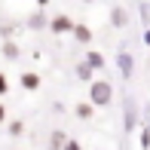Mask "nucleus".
Masks as SVG:
<instances>
[{
    "label": "nucleus",
    "mask_w": 150,
    "mask_h": 150,
    "mask_svg": "<svg viewBox=\"0 0 150 150\" xmlns=\"http://www.w3.org/2000/svg\"><path fill=\"white\" fill-rule=\"evenodd\" d=\"M61 150H83V147H80V141H74V138H67V141H64V147H61Z\"/></svg>",
    "instance_id": "obj_14"
},
{
    "label": "nucleus",
    "mask_w": 150,
    "mask_h": 150,
    "mask_svg": "<svg viewBox=\"0 0 150 150\" xmlns=\"http://www.w3.org/2000/svg\"><path fill=\"white\" fill-rule=\"evenodd\" d=\"M117 64H120V74H122V80H132V71H135V58L129 55L126 49L117 55Z\"/></svg>",
    "instance_id": "obj_3"
},
{
    "label": "nucleus",
    "mask_w": 150,
    "mask_h": 150,
    "mask_svg": "<svg viewBox=\"0 0 150 150\" xmlns=\"http://www.w3.org/2000/svg\"><path fill=\"white\" fill-rule=\"evenodd\" d=\"M110 22L117 25V28H122V25L129 22V16H126V9H120V6H113V12H110Z\"/></svg>",
    "instance_id": "obj_9"
},
{
    "label": "nucleus",
    "mask_w": 150,
    "mask_h": 150,
    "mask_svg": "<svg viewBox=\"0 0 150 150\" xmlns=\"http://www.w3.org/2000/svg\"><path fill=\"white\" fill-rule=\"evenodd\" d=\"M3 55H6V58H18V46L12 43V40H6V43H3Z\"/></svg>",
    "instance_id": "obj_12"
},
{
    "label": "nucleus",
    "mask_w": 150,
    "mask_h": 150,
    "mask_svg": "<svg viewBox=\"0 0 150 150\" xmlns=\"http://www.w3.org/2000/svg\"><path fill=\"white\" fill-rule=\"evenodd\" d=\"M144 43H150V28H147V31H144Z\"/></svg>",
    "instance_id": "obj_19"
},
{
    "label": "nucleus",
    "mask_w": 150,
    "mask_h": 150,
    "mask_svg": "<svg viewBox=\"0 0 150 150\" xmlns=\"http://www.w3.org/2000/svg\"><path fill=\"white\" fill-rule=\"evenodd\" d=\"M74 113H77L80 120H92V117H95V107L89 104V101H80V104L74 107Z\"/></svg>",
    "instance_id": "obj_7"
},
{
    "label": "nucleus",
    "mask_w": 150,
    "mask_h": 150,
    "mask_svg": "<svg viewBox=\"0 0 150 150\" xmlns=\"http://www.w3.org/2000/svg\"><path fill=\"white\" fill-rule=\"evenodd\" d=\"M28 25H31V28H34V31H37V28H43V25H49V18H46V16H43V12H34V16L28 18Z\"/></svg>",
    "instance_id": "obj_11"
},
{
    "label": "nucleus",
    "mask_w": 150,
    "mask_h": 150,
    "mask_svg": "<svg viewBox=\"0 0 150 150\" xmlns=\"http://www.w3.org/2000/svg\"><path fill=\"white\" fill-rule=\"evenodd\" d=\"M22 89L37 92V89H40V77H37V74H31V71H25V74H22Z\"/></svg>",
    "instance_id": "obj_6"
},
{
    "label": "nucleus",
    "mask_w": 150,
    "mask_h": 150,
    "mask_svg": "<svg viewBox=\"0 0 150 150\" xmlns=\"http://www.w3.org/2000/svg\"><path fill=\"white\" fill-rule=\"evenodd\" d=\"M71 34L80 40V43H89V40H92V31L86 28V25H74V31H71Z\"/></svg>",
    "instance_id": "obj_8"
},
{
    "label": "nucleus",
    "mask_w": 150,
    "mask_h": 150,
    "mask_svg": "<svg viewBox=\"0 0 150 150\" xmlns=\"http://www.w3.org/2000/svg\"><path fill=\"white\" fill-rule=\"evenodd\" d=\"M6 92H9V80L0 74V95H6Z\"/></svg>",
    "instance_id": "obj_15"
},
{
    "label": "nucleus",
    "mask_w": 150,
    "mask_h": 150,
    "mask_svg": "<svg viewBox=\"0 0 150 150\" xmlns=\"http://www.w3.org/2000/svg\"><path fill=\"white\" fill-rule=\"evenodd\" d=\"M49 28L55 31V34L74 31V18H71V16H64V12H58V16H52V18H49Z\"/></svg>",
    "instance_id": "obj_2"
},
{
    "label": "nucleus",
    "mask_w": 150,
    "mask_h": 150,
    "mask_svg": "<svg viewBox=\"0 0 150 150\" xmlns=\"http://www.w3.org/2000/svg\"><path fill=\"white\" fill-rule=\"evenodd\" d=\"M9 132H12V135H18V132H22V122H18V120H16V122H9Z\"/></svg>",
    "instance_id": "obj_17"
},
{
    "label": "nucleus",
    "mask_w": 150,
    "mask_h": 150,
    "mask_svg": "<svg viewBox=\"0 0 150 150\" xmlns=\"http://www.w3.org/2000/svg\"><path fill=\"white\" fill-rule=\"evenodd\" d=\"M3 120H6V107L0 104V122H3Z\"/></svg>",
    "instance_id": "obj_18"
},
{
    "label": "nucleus",
    "mask_w": 150,
    "mask_h": 150,
    "mask_svg": "<svg viewBox=\"0 0 150 150\" xmlns=\"http://www.w3.org/2000/svg\"><path fill=\"white\" fill-rule=\"evenodd\" d=\"M113 98V86L107 83V80H95L92 89H89V104L92 107H107Z\"/></svg>",
    "instance_id": "obj_1"
},
{
    "label": "nucleus",
    "mask_w": 150,
    "mask_h": 150,
    "mask_svg": "<svg viewBox=\"0 0 150 150\" xmlns=\"http://www.w3.org/2000/svg\"><path fill=\"white\" fill-rule=\"evenodd\" d=\"M49 138H52V141H49V150H61V147H64V141H67V135H64V132H52Z\"/></svg>",
    "instance_id": "obj_10"
},
{
    "label": "nucleus",
    "mask_w": 150,
    "mask_h": 150,
    "mask_svg": "<svg viewBox=\"0 0 150 150\" xmlns=\"http://www.w3.org/2000/svg\"><path fill=\"white\" fill-rule=\"evenodd\" d=\"M141 147L150 150V129H144V138H141Z\"/></svg>",
    "instance_id": "obj_16"
},
{
    "label": "nucleus",
    "mask_w": 150,
    "mask_h": 150,
    "mask_svg": "<svg viewBox=\"0 0 150 150\" xmlns=\"http://www.w3.org/2000/svg\"><path fill=\"white\" fill-rule=\"evenodd\" d=\"M135 126H138V107L132 98H126V132H132Z\"/></svg>",
    "instance_id": "obj_5"
},
{
    "label": "nucleus",
    "mask_w": 150,
    "mask_h": 150,
    "mask_svg": "<svg viewBox=\"0 0 150 150\" xmlns=\"http://www.w3.org/2000/svg\"><path fill=\"white\" fill-rule=\"evenodd\" d=\"M77 77H80V80H92V71H89V67L83 64V61L77 64Z\"/></svg>",
    "instance_id": "obj_13"
},
{
    "label": "nucleus",
    "mask_w": 150,
    "mask_h": 150,
    "mask_svg": "<svg viewBox=\"0 0 150 150\" xmlns=\"http://www.w3.org/2000/svg\"><path fill=\"white\" fill-rule=\"evenodd\" d=\"M83 64L89 67V71H101V67H107V58L101 55V52H86V58H83Z\"/></svg>",
    "instance_id": "obj_4"
}]
</instances>
